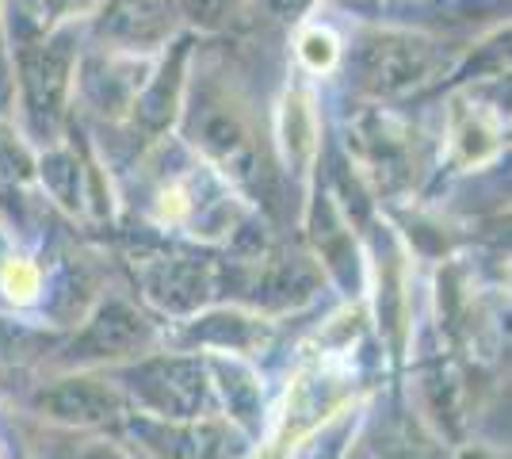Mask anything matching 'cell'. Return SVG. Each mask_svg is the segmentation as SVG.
Masks as SVG:
<instances>
[{"label":"cell","mask_w":512,"mask_h":459,"mask_svg":"<svg viewBox=\"0 0 512 459\" xmlns=\"http://www.w3.org/2000/svg\"><path fill=\"white\" fill-rule=\"evenodd\" d=\"M299 50H302V62L310 69H329L337 62V39L329 31H306Z\"/></svg>","instance_id":"cell-6"},{"label":"cell","mask_w":512,"mask_h":459,"mask_svg":"<svg viewBox=\"0 0 512 459\" xmlns=\"http://www.w3.org/2000/svg\"><path fill=\"white\" fill-rule=\"evenodd\" d=\"M146 329L138 322V314H130L127 306H107L104 314L88 326V333L77 345V356H119L130 345H138Z\"/></svg>","instance_id":"cell-3"},{"label":"cell","mask_w":512,"mask_h":459,"mask_svg":"<svg viewBox=\"0 0 512 459\" xmlns=\"http://www.w3.org/2000/svg\"><path fill=\"white\" fill-rule=\"evenodd\" d=\"M207 295H211V268H207V264L176 261V264H169V268L161 272V280H157V299L176 306V310L195 306L199 299H207Z\"/></svg>","instance_id":"cell-4"},{"label":"cell","mask_w":512,"mask_h":459,"mask_svg":"<svg viewBox=\"0 0 512 459\" xmlns=\"http://www.w3.org/2000/svg\"><path fill=\"white\" fill-rule=\"evenodd\" d=\"M310 287H314V272L310 268H302V264H279L276 272L268 276L264 291H268L272 303H287V299H302Z\"/></svg>","instance_id":"cell-5"},{"label":"cell","mask_w":512,"mask_h":459,"mask_svg":"<svg viewBox=\"0 0 512 459\" xmlns=\"http://www.w3.org/2000/svg\"><path fill=\"white\" fill-rule=\"evenodd\" d=\"M134 383L165 414H192L203 398V372L192 360H157L134 375Z\"/></svg>","instance_id":"cell-1"},{"label":"cell","mask_w":512,"mask_h":459,"mask_svg":"<svg viewBox=\"0 0 512 459\" xmlns=\"http://www.w3.org/2000/svg\"><path fill=\"white\" fill-rule=\"evenodd\" d=\"M39 406L62 421H104L115 414V398L96 383H62V387L46 391Z\"/></svg>","instance_id":"cell-2"},{"label":"cell","mask_w":512,"mask_h":459,"mask_svg":"<svg viewBox=\"0 0 512 459\" xmlns=\"http://www.w3.org/2000/svg\"><path fill=\"white\" fill-rule=\"evenodd\" d=\"M4 287L12 291V295H20V299H27L31 291H35V272L27 268V264H8V272H4Z\"/></svg>","instance_id":"cell-7"},{"label":"cell","mask_w":512,"mask_h":459,"mask_svg":"<svg viewBox=\"0 0 512 459\" xmlns=\"http://www.w3.org/2000/svg\"><path fill=\"white\" fill-rule=\"evenodd\" d=\"M20 341H31V337H27L23 329H12L8 322H0V360H4V356H16Z\"/></svg>","instance_id":"cell-8"}]
</instances>
